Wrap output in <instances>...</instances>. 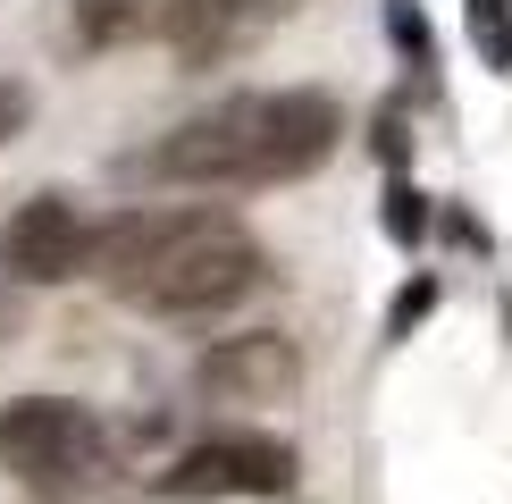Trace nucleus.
I'll return each mask as SVG.
<instances>
[{"instance_id": "f257e3e1", "label": "nucleus", "mask_w": 512, "mask_h": 504, "mask_svg": "<svg viewBox=\"0 0 512 504\" xmlns=\"http://www.w3.org/2000/svg\"><path fill=\"white\" fill-rule=\"evenodd\" d=\"M252 278H261V244H252L236 219H219V210H177L168 236L152 244V261H143L118 294L143 303V311H160V320H194V311L236 303Z\"/></svg>"}, {"instance_id": "f03ea898", "label": "nucleus", "mask_w": 512, "mask_h": 504, "mask_svg": "<svg viewBox=\"0 0 512 504\" xmlns=\"http://www.w3.org/2000/svg\"><path fill=\"white\" fill-rule=\"evenodd\" d=\"M110 462L101 420L68 404V395H17L0 404V471L26 488H93V471Z\"/></svg>"}, {"instance_id": "7ed1b4c3", "label": "nucleus", "mask_w": 512, "mask_h": 504, "mask_svg": "<svg viewBox=\"0 0 512 504\" xmlns=\"http://www.w3.org/2000/svg\"><path fill=\"white\" fill-rule=\"evenodd\" d=\"M236 118H244L236 185L311 177V168L336 152V101L311 93V84H286V93H236Z\"/></svg>"}, {"instance_id": "20e7f679", "label": "nucleus", "mask_w": 512, "mask_h": 504, "mask_svg": "<svg viewBox=\"0 0 512 504\" xmlns=\"http://www.w3.org/2000/svg\"><path fill=\"white\" fill-rule=\"evenodd\" d=\"M160 504H236V496H294V454L277 437H202L152 479Z\"/></svg>"}, {"instance_id": "39448f33", "label": "nucleus", "mask_w": 512, "mask_h": 504, "mask_svg": "<svg viewBox=\"0 0 512 504\" xmlns=\"http://www.w3.org/2000/svg\"><path fill=\"white\" fill-rule=\"evenodd\" d=\"M84 252H93V219L68 194H34L17 202V219L0 227V269L17 286H68L84 278Z\"/></svg>"}, {"instance_id": "423d86ee", "label": "nucleus", "mask_w": 512, "mask_h": 504, "mask_svg": "<svg viewBox=\"0 0 512 504\" xmlns=\"http://www.w3.org/2000/svg\"><path fill=\"white\" fill-rule=\"evenodd\" d=\"M294 387H303V353L277 328H236L202 353V395L210 404L261 412V404H294Z\"/></svg>"}, {"instance_id": "0eeeda50", "label": "nucleus", "mask_w": 512, "mask_h": 504, "mask_svg": "<svg viewBox=\"0 0 512 504\" xmlns=\"http://www.w3.org/2000/svg\"><path fill=\"white\" fill-rule=\"evenodd\" d=\"M252 26H261V0H168L160 9V34H168V51H177L185 68L227 59Z\"/></svg>"}, {"instance_id": "6e6552de", "label": "nucleus", "mask_w": 512, "mask_h": 504, "mask_svg": "<svg viewBox=\"0 0 512 504\" xmlns=\"http://www.w3.org/2000/svg\"><path fill=\"white\" fill-rule=\"evenodd\" d=\"M152 26V0H76V34L93 42V51H110V42H135Z\"/></svg>"}, {"instance_id": "1a4fd4ad", "label": "nucleus", "mask_w": 512, "mask_h": 504, "mask_svg": "<svg viewBox=\"0 0 512 504\" xmlns=\"http://www.w3.org/2000/svg\"><path fill=\"white\" fill-rule=\"evenodd\" d=\"M471 42L496 76H512V0H471Z\"/></svg>"}, {"instance_id": "9d476101", "label": "nucleus", "mask_w": 512, "mask_h": 504, "mask_svg": "<svg viewBox=\"0 0 512 504\" xmlns=\"http://www.w3.org/2000/svg\"><path fill=\"white\" fill-rule=\"evenodd\" d=\"M17 126H26V93H17V84H0V143H9Z\"/></svg>"}, {"instance_id": "9b49d317", "label": "nucleus", "mask_w": 512, "mask_h": 504, "mask_svg": "<svg viewBox=\"0 0 512 504\" xmlns=\"http://www.w3.org/2000/svg\"><path fill=\"white\" fill-rule=\"evenodd\" d=\"M9 286H17V278H9V269H0V336H9V320H17V303H9Z\"/></svg>"}]
</instances>
